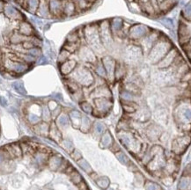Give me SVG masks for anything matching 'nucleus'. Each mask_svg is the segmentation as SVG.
I'll return each instance as SVG.
<instances>
[{"label":"nucleus","instance_id":"1","mask_svg":"<svg viewBox=\"0 0 191 190\" xmlns=\"http://www.w3.org/2000/svg\"><path fill=\"white\" fill-rule=\"evenodd\" d=\"M169 49H170V44L168 42L162 41V42H158L153 47V49L151 50L149 56L150 60L152 61L153 64L157 63L166 56V54L168 53Z\"/></svg>","mask_w":191,"mask_h":190},{"label":"nucleus","instance_id":"2","mask_svg":"<svg viewBox=\"0 0 191 190\" xmlns=\"http://www.w3.org/2000/svg\"><path fill=\"white\" fill-rule=\"evenodd\" d=\"M85 38L87 40V42L94 49L99 50L101 47L100 36H99L98 31L94 27H88L85 29Z\"/></svg>","mask_w":191,"mask_h":190},{"label":"nucleus","instance_id":"3","mask_svg":"<svg viewBox=\"0 0 191 190\" xmlns=\"http://www.w3.org/2000/svg\"><path fill=\"white\" fill-rule=\"evenodd\" d=\"M74 78L79 84L85 85V86L92 85L93 82V75L91 74V72L88 70H86L85 68H79V70L75 72Z\"/></svg>","mask_w":191,"mask_h":190},{"label":"nucleus","instance_id":"4","mask_svg":"<svg viewBox=\"0 0 191 190\" xmlns=\"http://www.w3.org/2000/svg\"><path fill=\"white\" fill-rule=\"evenodd\" d=\"M101 42L105 46L108 48L112 44V38L109 31V26L107 22H104L101 26Z\"/></svg>","mask_w":191,"mask_h":190},{"label":"nucleus","instance_id":"5","mask_svg":"<svg viewBox=\"0 0 191 190\" xmlns=\"http://www.w3.org/2000/svg\"><path fill=\"white\" fill-rule=\"evenodd\" d=\"M189 144V139L187 137H181L176 139L173 144V150L177 154H182L185 151L188 144Z\"/></svg>","mask_w":191,"mask_h":190},{"label":"nucleus","instance_id":"6","mask_svg":"<svg viewBox=\"0 0 191 190\" xmlns=\"http://www.w3.org/2000/svg\"><path fill=\"white\" fill-rule=\"evenodd\" d=\"M121 143L130 150H137L139 146H137V142L134 139V137L130 134H122L120 136Z\"/></svg>","mask_w":191,"mask_h":190},{"label":"nucleus","instance_id":"7","mask_svg":"<svg viewBox=\"0 0 191 190\" xmlns=\"http://www.w3.org/2000/svg\"><path fill=\"white\" fill-rule=\"evenodd\" d=\"M147 32V29L144 25H136L130 30V36L132 39H139L143 37Z\"/></svg>","mask_w":191,"mask_h":190},{"label":"nucleus","instance_id":"8","mask_svg":"<svg viewBox=\"0 0 191 190\" xmlns=\"http://www.w3.org/2000/svg\"><path fill=\"white\" fill-rule=\"evenodd\" d=\"M103 64L105 67V70L107 71V75L110 79H112L116 71V63L111 57L106 56L103 58Z\"/></svg>","mask_w":191,"mask_h":190},{"label":"nucleus","instance_id":"9","mask_svg":"<svg viewBox=\"0 0 191 190\" xmlns=\"http://www.w3.org/2000/svg\"><path fill=\"white\" fill-rule=\"evenodd\" d=\"M94 102H95L97 109L100 112H105L106 113L110 109V107L112 106L111 102L107 99H105V98H98V99H96L94 100Z\"/></svg>","mask_w":191,"mask_h":190},{"label":"nucleus","instance_id":"10","mask_svg":"<svg viewBox=\"0 0 191 190\" xmlns=\"http://www.w3.org/2000/svg\"><path fill=\"white\" fill-rule=\"evenodd\" d=\"M141 55H142L141 49L137 47H129L126 51V57L130 61H135L141 57Z\"/></svg>","mask_w":191,"mask_h":190},{"label":"nucleus","instance_id":"11","mask_svg":"<svg viewBox=\"0 0 191 190\" xmlns=\"http://www.w3.org/2000/svg\"><path fill=\"white\" fill-rule=\"evenodd\" d=\"M176 56V51L174 49L171 50L168 53L167 56L164 57V59L159 64H158V68L163 69V68H168V66H170L173 61L174 59V57Z\"/></svg>","mask_w":191,"mask_h":190},{"label":"nucleus","instance_id":"12","mask_svg":"<svg viewBox=\"0 0 191 190\" xmlns=\"http://www.w3.org/2000/svg\"><path fill=\"white\" fill-rule=\"evenodd\" d=\"M75 66H76V62L75 61H65V62H64V64L61 66V72L65 75L69 74L70 71L73 70Z\"/></svg>","mask_w":191,"mask_h":190},{"label":"nucleus","instance_id":"13","mask_svg":"<svg viewBox=\"0 0 191 190\" xmlns=\"http://www.w3.org/2000/svg\"><path fill=\"white\" fill-rule=\"evenodd\" d=\"M8 67L11 70H14L16 72H24L27 70V66L21 63L13 62V61H8Z\"/></svg>","mask_w":191,"mask_h":190},{"label":"nucleus","instance_id":"14","mask_svg":"<svg viewBox=\"0 0 191 190\" xmlns=\"http://www.w3.org/2000/svg\"><path fill=\"white\" fill-rule=\"evenodd\" d=\"M80 56L82 57V59L88 61V62H94L95 61V56L93 55V53L87 48H83L81 49Z\"/></svg>","mask_w":191,"mask_h":190},{"label":"nucleus","instance_id":"15","mask_svg":"<svg viewBox=\"0 0 191 190\" xmlns=\"http://www.w3.org/2000/svg\"><path fill=\"white\" fill-rule=\"evenodd\" d=\"M180 190H189L190 189V178L189 177H182L179 183Z\"/></svg>","mask_w":191,"mask_h":190},{"label":"nucleus","instance_id":"16","mask_svg":"<svg viewBox=\"0 0 191 190\" xmlns=\"http://www.w3.org/2000/svg\"><path fill=\"white\" fill-rule=\"evenodd\" d=\"M113 144V139L112 136L109 132H106L105 134L102 136V138H101V144H102L103 147L107 148V147H110L111 144Z\"/></svg>","mask_w":191,"mask_h":190},{"label":"nucleus","instance_id":"17","mask_svg":"<svg viewBox=\"0 0 191 190\" xmlns=\"http://www.w3.org/2000/svg\"><path fill=\"white\" fill-rule=\"evenodd\" d=\"M90 125H91L90 119L87 118L86 116H83L81 118V121H80V129H81V130L84 131V132H86L89 130Z\"/></svg>","mask_w":191,"mask_h":190},{"label":"nucleus","instance_id":"18","mask_svg":"<svg viewBox=\"0 0 191 190\" xmlns=\"http://www.w3.org/2000/svg\"><path fill=\"white\" fill-rule=\"evenodd\" d=\"M19 32L21 34L24 35H30L32 32H33V29L31 28V26L28 23H22L20 26V30Z\"/></svg>","mask_w":191,"mask_h":190},{"label":"nucleus","instance_id":"19","mask_svg":"<svg viewBox=\"0 0 191 190\" xmlns=\"http://www.w3.org/2000/svg\"><path fill=\"white\" fill-rule=\"evenodd\" d=\"M122 24H123V22H122V19H119V18H116V19H114L112 21V24H111L113 30H114L115 32H118V31H119V30L122 28Z\"/></svg>","mask_w":191,"mask_h":190},{"label":"nucleus","instance_id":"20","mask_svg":"<svg viewBox=\"0 0 191 190\" xmlns=\"http://www.w3.org/2000/svg\"><path fill=\"white\" fill-rule=\"evenodd\" d=\"M5 13L8 17H10V18H14V17H16V16L18 15V12L14 9L13 6H11V5L5 6Z\"/></svg>","mask_w":191,"mask_h":190},{"label":"nucleus","instance_id":"21","mask_svg":"<svg viewBox=\"0 0 191 190\" xmlns=\"http://www.w3.org/2000/svg\"><path fill=\"white\" fill-rule=\"evenodd\" d=\"M61 8V4L59 1L57 0H51L50 2V9L54 13H57Z\"/></svg>","mask_w":191,"mask_h":190},{"label":"nucleus","instance_id":"22","mask_svg":"<svg viewBox=\"0 0 191 190\" xmlns=\"http://www.w3.org/2000/svg\"><path fill=\"white\" fill-rule=\"evenodd\" d=\"M97 185L101 188H107L108 185H109V180L107 179V177H101V178L98 179Z\"/></svg>","mask_w":191,"mask_h":190},{"label":"nucleus","instance_id":"23","mask_svg":"<svg viewBox=\"0 0 191 190\" xmlns=\"http://www.w3.org/2000/svg\"><path fill=\"white\" fill-rule=\"evenodd\" d=\"M78 164L85 172H92V168L90 167V165L85 159H79Z\"/></svg>","mask_w":191,"mask_h":190},{"label":"nucleus","instance_id":"24","mask_svg":"<svg viewBox=\"0 0 191 190\" xmlns=\"http://www.w3.org/2000/svg\"><path fill=\"white\" fill-rule=\"evenodd\" d=\"M70 118L73 120V122L75 121V125H78L80 123L81 121V115L79 114V112L78 111H72L70 113Z\"/></svg>","mask_w":191,"mask_h":190},{"label":"nucleus","instance_id":"25","mask_svg":"<svg viewBox=\"0 0 191 190\" xmlns=\"http://www.w3.org/2000/svg\"><path fill=\"white\" fill-rule=\"evenodd\" d=\"M145 190H161L160 187L157 184V183H154L152 181H147L145 185Z\"/></svg>","mask_w":191,"mask_h":190},{"label":"nucleus","instance_id":"26","mask_svg":"<svg viewBox=\"0 0 191 190\" xmlns=\"http://www.w3.org/2000/svg\"><path fill=\"white\" fill-rule=\"evenodd\" d=\"M39 13L42 16H46L48 14V9H47L45 0H41V3H40V5H39Z\"/></svg>","mask_w":191,"mask_h":190},{"label":"nucleus","instance_id":"27","mask_svg":"<svg viewBox=\"0 0 191 190\" xmlns=\"http://www.w3.org/2000/svg\"><path fill=\"white\" fill-rule=\"evenodd\" d=\"M61 165V158H58V157H53V158H51V160H50V164H49V166H50V167H51L52 169H56V168H58V167H60Z\"/></svg>","mask_w":191,"mask_h":190},{"label":"nucleus","instance_id":"28","mask_svg":"<svg viewBox=\"0 0 191 190\" xmlns=\"http://www.w3.org/2000/svg\"><path fill=\"white\" fill-rule=\"evenodd\" d=\"M57 123L60 126H63V127L68 125V123H69L68 116H65V115H62V116H58V118H57Z\"/></svg>","mask_w":191,"mask_h":190},{"label":"nucleus","instance_id":"29","mask_svg":"<svg viewBox=\"0 0 191 190\" xmlns=\"http://www.w3.org/2000/svg\"><path fill=\"white\" fill-rule=\"evenodd\" d=\"M13 86L18 93H21V94H25L26 93V91H25V88H24L23 86V84L21 83V82H16L13 85Z\"/></svg>","mask_w":191,"mask_h":190},{"label":"nucleus","instance_id":"30","mask_svg":"<svg viewBox=\"0 0 191 190\" xmlns=\"http://www.w3.org/2000/svg\"><path fill=\"white\" fill-rule=\"evenodd\" d=\"M160 23L162 24L163 26H165L166 28H169V29H171V28H173V22L172 19H160Z\"/></svg>","mask_w":191,"mask_h":190},{"label":"nucleus","instance_id":"31","mask_svg":"<svg viewBox=\"0 0 191 190\" xmlns=\"http://www.w3.org/2000/svg\"><path fill=\"white\" fill-rule=\"evenodd\" d=\"M116 158H118V160L120 162L124 164V165H126L128 163V158L125 156V154L123 152H121V151H119V152L116 153Z\"/></svg>","mask_w":191,"mask_h":190},{"label":"nucleus","instance_id":"32","mask_svg":"<svg viewBox=\"0 0 191 190\" xmlns=\"http://www.w3.org/2000/svg\"><path fill=\"white\" fill-rule=\"evenodd\" d=\"M189 27H188L187 28L186 25H182V27L180 28V35H181V37H187V34L189 36V33H190V30H188L187 31V28H188Z\"/></svg>","mask_w":191,"mask_h":190},{"label":"nucleus","instance_id":"33","mask_svg":"<svg viewBox=\"0 0 191 190\" xmlns=\"http://www.w3.org/2000/svg\"><path fill=\"white\" fill-rule=\"evenodd\" d=\"M190 14H191L190 4H188V5L184 7V9H183V15H184V17H185L186 19H188L189 20V19H190Z\"/></svg>","mask_w":191,"mask_h":190},{"label":"nucleus","instance_id":"34","mask_svg":"<svg viewBox=\"0 0 191 190\" xmlns=\"http://www.w3.org/2000/svg\"><path fill=\"white\" fill-rule=\"evenodd\" d=\"M81 108L83 109V111H85L87 114H91L93 111V108L91 107V105L87 103V102H83L81 103Z\"/></svg>","mask_w":191,"mask_h":190},{"label":"nucleus","instance_id":"35","mask_svg":"<svg viewBox=\"0 0 191 190\" xmlns=\"http://www.w3.org/2000/svg\"><path fill=\"white\" fill-rule=\"evenodd\" d=\"M39 0H28V5H29V10L30 11H35L37 8Z\"/></svg>","mask_w":191,"mask_h":190},{"label":"nucleus","instance_id":"36","mask_svg":"<svg viewBox=\"0 0 191 190\" xmlns=\"http://www.w3.org/2000/svg\"><path fill=\"white\" fill-rule=\"evenodd\" d=\"M156 128H157V127H151L149 129L151 132H150V133L148 132V135H149L152 138H157L158 136V129L156 130Z\"/></svg>","mask_w":191,"mask_h":190},{"label":"nucleus","instance_id":"37","mask_svg":"<svg viewBox=\"0 0 191 190\" xmlns=\"http://www.w3.org/2000/svg\"><path fill=\"white\" fill-rule=\"evenodd\" d=\"M71 180H72V181L74 182L75 184H78V183H79L80 181H81V176H80V174H79V172H73V173L71 174Z\"/></svg>","mask_w":191,"mask_h":190},{"label":"nucleus","instance_id":"38","mask_svg":"<svg viewBox=\"0 0 191 190\" xmlns=\"http://www.w3.org/2000/svg\"><path fill=\"white\" fill-rule=\"evenodd\" d=\"M68 56H69V52L67 50H63L60 53V56H59L58 60H59V62H61V63H64V62H65Z\"/></svg>","mask_w":191,"mask_h":190},{"label":"nucleus","instance_id":"39","mask_svg":"<svg viewBox=\"0 0 191 190\" xmlns=\"http://www.w3.org/2000/svg\"><path fill=\"white\" fill-rule=\"evenodd\" d=\"M74 5L72 3H68L65 5V13L67 14H72L74 13Z\"/></svg>","mask_w":191,"mask_h":190},{"label":"nucleus","instance_id":"40","mask_svg":"<svg viewBox=\"0 0 191 190\" xmlns=\"http://www.w3.org/2000/svg\"><path fill=\"white\" fill-rule=\"evenodd\" d=\"M121 96L125 100H134V96L131 93H129V92H122Z\"/></svg>","mask_w":191,"mask_h":190},{"label":"nucleus","instance_id":"41","mask_svg":"<svg viewBox=\"0 0 191 190\" xmlns=\"http://www.w3.org/2000/svg\"><path fill=\"white\" fill-rule=\"evenodd\" d=\"M182 117H183V119L185 121H190V117H191V115H190V109L189 108H188V109H184L183 110V112H182Z\"/></svg>","mask_w":191,"mask_h":190},{"label":"nucleus","instance_id":"42","mask_svg":"<svg viewBox=\"0 0 191 190\" xmlns=\"http://www.w3.org/2000/svg\"><path fill=\"white\" fill-rule=\"evenodd\" d=\"M104 130H105V126L103 125L102 123L97 122V123L95 124V130H96V132H97L98 134H102Z\"/></svg>","mask_w":191,"mask_h":190},{"label":"nucleus","instance_id":"43","mask_svg":"<svg viewBox=\"0 0 191 190\" xmlns=\"http://www.w3.org/2000/svg\"><path fill=\"white\" fill-rule=\"evenodd\" d=\"M48 131H49V126L47 125L46 123H43V124L39 125V132H40L41 134H47Z\"/></svg>","mask_w":191,"mask_h":190},{"label":"nucleus","instance_id":"44","mask_svg":"<svg viewBox=\"0 0 191 190\" xmlns=\"http://www.w3.org/2000/svg\"><path fill=\"white\" fill-rule=\"evenodd\" d=\"M96 71L100 76L101 77H105L106 76V70L104 69V67L102 66V64H99L96 68Z\"/></svg>","mask_w":191,"mask_h":190},{"label":"nucleus","instance_id":"45","mask_svg":"<svg viewBox=\"0 0 191 190\" xmlns=\"http://www.w3.org/2000/svg\"><path fill=\"white\" fill-rule=\"evenodd\" d=\"M64 145H65L66 150H68L69 151H71L73 150V145H72L71 142H70V141H65L64 142Z\"/></svg>","mask_w":191,"mask_h":190},{"label":"nucleus","instance_id":"46","mask_svg":"<svg viewBox=\"0 0 191 190\" xmlns=\"http://www.w3.org/2000/svg\"><path fill=\"white\" fill-rule=\"evenodd\" d=\"M22 41V37L19 35V34H14L13 36V38H12V42H13V43H18V42H21Z\"/></svg>","mask_w":191,"mask_h":190},{"label":"nucleus","instance_id":"47","mask_svg":"<svg viewBox=\"0 0 191 190\" xmlns=\"http://www.w3.org/2000/svg\"><path fill=\"white\" fill-rule=\"evenodd\" d=\"M43 118H44V120H49L50 118V114L47 107H44V109H43Z\"/></svg>","mask_w":191,"mask_h":190},{"label":"nucleus","instance_id":"48","mask_svg":"<svg viewBox=\"0 0 191 190\" xmlns=\"http://www.w3.org/2000/svg\"><path fill=\"white\" fill-rule=\"evenodd\" d=\"M29 121L32 123H37L38 121H39V117L35 116V115H30L29 116Z\"/></svg>","mask_w":191,"mask_h":190},{"label":"nucleus","instance_id":"49","mask_svg":"<svg viewBox=\"0 0 191 190\" xmlns=\"http://www.w3.org/2000/svg\"><path fill=\"white\" fill-rule=\"evenodd\" d=\"M23 47L25 49H34V44L30 42H25L23 43Z\"/></svg>","mask_w":191,"mask_h":190},{"label":"nucleus","instance_id":"50","mask_svg":"<svg viewBox=\"0 0 191 190\" xmlns=\"http://www.w3.org/2000/svg\"><path fill=\"white\" fill-rule=\"evenodd\" d=\"M123 108H124V110H125L126 112H129V113H133V112H135V108H134V107H129V106H127V105L123 106Z\"/></svg>","mask_w":191,"mask_h":190},{"label":"nucleus","instance_id":"51","mask_svg":"<svg viewBox=\"0 0 191 190\" xmlns=\"http://www.w3.org/2000/svg\"><path fill=\"white\" fill-rule=\"evenodd\" d=\"M0 100H1L2 105H4V106L6 105V100H5V99H4V98H1V99H0Z\"/></svg>","mask_w":191,"mask_h":190},{"label":"nucleus","instance_id":"52","mask_svg":"<svg viewBox=\"0 0 191 190\" xmlns=\"http://www.w3.org/2000/svg\"><path fill=\"white\" fill-rule=\"evenodd\" d=\"M107 190H114V189H113V188H108Z\"/></svg>","mask_w":191,"mask_h":190},{"label":"nucleus","instance_id":"53","mask_svg":"<svg viewBox=\"0 0 191 190\" xmlns=\"http://www.w3.org/2000/svg\"><path fill=\"white\" fill-rule=\"evenodd\" d=\"M79 1H83V0H79Z\"/></svg>","mask_w":191,"mask_h":190}]
</instances>
